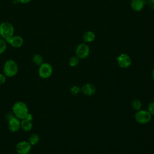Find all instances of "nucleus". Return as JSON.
<instances>
[{
  "mask_svg": "<svg viewBox=\"0 0 154 154\" xmlns=\"http://www.w3.org/2000/svg\"><path fill=\"white\" fill-rule=\"evenodd\" d=\"M40 141V137L37 134H32L30 135L28 138V142L31 144V146L37 144Z\"/></svg>",
  "mask_w": 154,
  "mask_h": 154,
  "instance_id": "dca6fc26",
  "label": "nucleus"
},
{
  "mask_svg": "<svg viewBox=\"0 0 154 154\" xmlns=\"http://www.w3.org/2000/svg\"><path fill=\"white\" fill-rule=\"evenodd\" d=\"M7 43L14 48H20L24 43V40L22 37L18 35H13L6 40Z\"/></svg>",
  "mask_w": 154,
  "mask_h": 154,
  "instance_id": "1a4fd4ad",
  "label": "nucleus"
},
{
  "mask_svg": "<svg viewBox=\"0 0 154 154\" xmlns=\"http://www.w3.org/2000/svg\"><path fill=\"white\" fill-rule=\"evenodd\" d=\"M152 115L145 109H140L137 111L135 114V119L136 122L140 124H146L149 123L152 119Z\"/></svg>",
  "mask_w": 154,
  "mask_h": 154,
  "instance_id": "20e7f679",
  "label": "nucleus"
},
{
  "mask_svg": "<svg viewBox=\"0 0 154 154\" xmlns=\"http://www.w3.org/2000/svg\"><path fill=\"white\" fill-rule=\"evenodd\" d=\"M70 92L73 95H78L81 92V88L76 85H73L70 88Z\"/></svg>",
  "mask_w": 154,
  "mask_h": 154,
  "instance_id": "aec40b11",
  "label": "nucleus"
},
{
  "mask_svg": "<svg viewBox=\"0 0 154 154\" xmlns=\"http://www.w3.org/2000/svg\"><path fill=\"white\" fill-rule=\"evenodd\" d=\"M20 120L15 116H13L8 120V128L11 132H16L21 128Z\"/></svg>",
  "mask_w": 154,
  "mask_h": 154,
  "instance_id": "9d476101",
  "label": "nucleus"
},
{
  "mask_svg": "<svg viewBox=\"0 0 154 154\" xmlns=\"http://www.w3.org/2000/svg\"><path fill=\"white\" fill-rule=\"evenodd\" d=\"M76 56L79 59L86 58L90 54V47L86 43L79 44L75 49Z\"/></svg>",
  "mask_w": 154,
  "mask_h": 154,
  "instance_id": "423d86ee",
  "label": "nucleus"
},
{
  "mask_svg": "<svg viewBox=\"0 0 154 154\" xmlns=\"http://www.w3.org/2000/svg\"><path fill=\"white\" fill-rule=\"evenodd\" d=\"M81 91L85 95L87 96H92L96 92L95 87L90 83H87L83 85L81 88Z\"/></svg>",
  "mask_w": 154,
  "mask_h": 154,
  "instance_id": "f8f14e48",
  "label": "nucleus"
},
{
  "mask_svg": "<svg viewBox=\"0 0 154 154\" xmlns=\"http://www.w3.org/2000/svg\"><path fill=\"white\" fill-rule=\"evenodd\" d=\"M96 38V35L94 32L91 31H86L82 36L83 40L86 43H89L93 42Z\"/></svg>",
  "mask_w": 154,
  "mask_h": 154,
  "instance_id": "ddd939ff",
  "label": "nucleus"
},
{
  "mask_svg": "<svg viewBox=\"0 0 154 154\" xmlns=\"http://www.w3.org/2000/svg\"><path fill=\"white\" fill-rule=\"evenodd\" d=\"M14 34V28L8 22H3L0 24V36L7 40Z\"/></svg>",
  "mask_w": 154,
  "mask_h": 154,
  "instance_id": "7ed1b4c3",
  "label": "nucleus"
},
{
  "mask_svg": "<svg viewBox=\"0 0 154 154\" xmlns=\"http://www.w3.org/2000/svg\"><path fill=\"white\" fill-rule=\"evenodd\" d=\"M79 58L76 56H73L69 60V64L71 67H76L79 63Z\"/></svg>",
  "mask_w": 154,
  "mask_h": 154,
  "instance_id": "a211bd4d",
  "label": "nucleus"
},
{
  "mask_svg": "<svg viewBox=\"0 0 154 154\" xmlns=\"http://www.w3.org/2000/svg\"><path fill=\"white\" fill-rule=\"evenodd\" d=\"M147 111L152 114L154 115V101L151 102L149 103L148 106H147Z\"/></svg>",
  "mask_w": 154,
  "mask_h": 154,
  "instance_id": "412c9836",
  "label": "nucleus"
},
{
  "mask_svg": "<svg viewBox=\"0 0 154 154\" xmlns=\"http://www.w3.org/2000/svg\"><path fill=\"white\" fill-rule=\"evenodd\" d=\"M131 105L132 108L135 110V111H139L140 109H141V107H142V103L141 102L140 100L138 99H134L131 103Z\"/></svg>",
  "mask_w": 154,
  "mask_h": 154,
  "instance_id": "f3484780",
  "label": "nucleus"
},
{
  "mask_svg": "<svg viewBox=\"0 0 154 154\" xmlns=\"http://www.w3.org/2000/svg\"><path fill=\"white\" fill-rule=\"evenodd\" d=\"M7 76L4 73H0V85L4 84L6 81Z\"/></svg>",
  "mask_w": 154,
  "mask_h": 154,
  "instance_id": "4be33fe9",
  "label": "nucleus"
},
{
  "mask_svg": "<svg viewBox=\"0 0 154 154\" xmlns=\"http://www.w3.org/2000/svg\"><path fill=\"white\" fill-rule=\"evenodd\" d=\"M152 76L153 79L154 80V67H153V69L152 70Z\"/></svg>",
  "mask_w": 154,
  "mask_h": 154,
  "instance_id": "a878e982",
  "label": "nucleus"
},
{
  "mask_svg": "<svg viewBox=\"0 0 154 154\" xmlns=\"http://www.w3.org/2000/svg\"><path fill=\"white\" fill-rule=\"evenodd\" d=\"M21 120L22 121L20 122V128L23 131L25 132H29L32 130L33 126L32 121L28 120L25 119Z\"/></svg>",
  "mask_w": 154,
  "mask_h": 154,
  "instance_id": "4468645a",
  "label": "nucleus"
},
{
  "mask_svg": "<svg viewBox=\"0 0 154 154\" xmlns=\"http://www.w3.org/2000/svg\"><path fill=\"white\" fill-rule=\"evenodd\" d=\"M12 112L16 117L19 120H23L29 113V110L28 106L24 102L17 101L13 105Z\"/></svg>",
  "mask_w": 154,
  "mask_h": 154,
  "instance_id": "f257e3e1",
  "label": "nucleus"
},
{
  "mask_svg": "<svg viewBox=\"0 0 154 154\" xmlns=\"http://www.w3.org/2000/svg\"><path fill=\"white\" fill-rule=\"evenodd\" d=\"M53 68L51 64L48 63H43L38 67V75L43 79L49 78L52 74Z\"/></svg>",
  "mask_w": 154,
  "mask_h": 154,
  "instance_id": "39448f33",
  "label": "nucleus"
},
{
  "mask_svg": "<svg viewBox=\"0 0 154 154\" xmlns=\"http://www.w3.org/2000/svg\"><path fill=\"white\" fill-rule=\"evenodd\" d=\"M7 45V43L6 40L0 36V55L2 54L6 51Z\"/></svg>",
  "mask_w": 154,
  "mask_h": 154,
  "instance_id": "6ab92c4d",
  "label": "nucleus"
},
{
  "mask_svg": "<svg viewBox=\"0 0 154 154\" xmlns=\"http://www.w3.org/2000/svg\"><path fill=\"white\" fill-rule=\"evenodd\" d=\"M19 2H20L22 4H28L31 1V0H18Z\"/></svg>",
  "mask_w": 154,
  "mask_h": 154,
  "instance_id": "393cba45",
  "label": "nucleus"
},
{
  "mask_svg": "<svg viewBox=\"0 0 154 154\" xmlns=\"http://www.w3.org/2000/svg\"><path fill=\"white\" fill-rule=\"evenodd\" d=\"M117 62L119 67L123 69H127L132 64L131 57L125 53L121 54L117 57Z\"/></svg>",
  "mask_w": 154,
  "mask_h": 154,
  "instance_id": "0eeeda50",
  "label": "nucleus"
},
{
  "mask_svg": "<svg viewBox=\"0 0 154 154\" xmlns=\"http://www.w3.org/2000/svg\"><path fill=\"white\" fill-rule=\"evenodd\" d=\"M31 144L26 141H21L16 146V150L18 154H28L31 150Z\"/></svg>",
  "mask_w": 154,
  "mask_h": 154,
  "instance_id": "6e6552de",
  "label": "nucleus"
},
{
  "mask_svg": "<svg viewBox=\"0 0 154 154\" xmlns=\"http://www.w3.org/2000/svg\"><path fill=\"white\" fill-rule=\"evenodd\" d=\"M146 3V0H131L130 5L132 10L138 12L144 8Z\"/></svg>",
  "mask_w": 154,
  "mask_h": 154,
  "instance_id": "9b49d317",
  "label": "nucleus"
},
{
  "mask_svg": "<svg viewBox=\"0 0 154 154\" xmlns=\"http://www.w3.org/2000/svg\"><path fill=\"white\" fill-rule=\"evenodd\" d=\"M19 67L17 63L12 60H7L3 66V73L7 77H13L16 76L18 72Z\"/></svg>",
  "mask_w": 154,
  "mask_h": 154,
  "instance_id": "f03ea898",
  "label": "nucleus"
},
{
  "mask_svg": "<svg viewBox=\"0 0 154 154\" xmlns=\"http://www.w3.org/2000/svg\"><path fill=\"white\" fill-rule=\"evenodd\" d=\"M146 4L150 9L154 10V0H147Z\"/></svg>",
  "mask_w": 154,
  "mask_h": 154,
  "instance_id": "5701e85b",
  "label": "nucleus"
},
{
  "mask_svg": "<svg viewBox=\"0 0 154 154\" xmlns=\"http://www.w3.org/2000/svg\"><path fill=\"white\" fill-rule=\"evenodd\" d=\"M25 119H27V120H30V121H32V119H33V116H32V115L31 114H30L29 112L27 114V116H26V117L25 118Z\"/></svg>",
  "mask_w": 154,
  "mask_h": 154,
  "instance_id": "b1692460",
  "label": "nucleus"
},
{
  "mask_svg": "<svg viewBox=\"0 0 154 154\" xmlns=\"http://www.w3.org/2000/svg\"><path fill=\"white\" fill-rule=\"evenodd\" d=\"M32 62L38 66H40L43 63H44V59L43 56L39 54H36L34 55L32 58Z\"/></svg>",
  "mask_w": 154,
  "mask_h": 154,
  "instance_id": "2eb2a0df",
  "label": "nucleus"
}]
</instances>
